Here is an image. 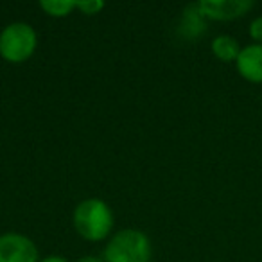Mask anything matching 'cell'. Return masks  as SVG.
Wrapping results in <instances>:
<instances>
[{"mask_svg": "<svg viewBox=\"0 0 262 262\" xmlns=\"http://www.w3.org/2000/svg\"><path fill=\"white\" fill-rule=\"evenodd\" d=\"M180 34L185 40H196L198 36L205 33L207 29V18L201 15L198 4H189L183 9L182 22H180Z\"/></svg>", "mask_w": 262, "mask_h": 262, "instance_id": "cell-7", "label": "cell"}, {"mask_svg": "<svg viewBox=\"0 0 262 262\" xmlns=\"http://www.w3.org/2000/svg\"><path fill=\"white\" fill-rule=\"evenodd\" d=\"M201 15L214 22H232L243 18L255 8L251 0H200L196 2Z\"/></svg>", "mask_w": 262, "mask_h": 262, "instance_id": "cell-5", "label": "cell"}, {"mask_svg": "<svg viewBox=\"0 0 262 262\" xmlns=\"http://www.w3.org/2000/svg\"><path fill=\"white\" fill-rule=\"evenodd\" d=\"M38 47V34L31 24L13 22L0 31V56L8 63H26Z\"/></svg>", "mask_w": 262, "mask_h": 262, "instance_id": "cell-3", "label": "cell"}, {"mask_svg": "<svg viewBox=\"0 0 262 262\" xmlns=\"http://www.w3.org/2000/svg\"><path fill=\"white\" fill-rule=\"evenodd\" d=\"M40 8L52 18H65L76 11V0H43L40 2Z\"/></svg>", "mask_w": 262, "mask_h": 262, "instance_id": "cell-9", "label": "cell"}, {"mask_svg": "<svg viewBox=\"0 0 262 262\" xmlns=\"http://www.w3.org/2000/svg\"><path fill=\"white\" fill-rule=\"evenodd\" d=\"M77 262H104V258L97 257V255H84V257H81Z\"/></svg>", "mask_w": 262, "mask_h": 262, "instance_id": "cell-13", "label": "cell"}, {"mask_svg": "<svg viewBox=\"0 0 262 262\" xmlns=\"http://www.w3.org/2000/svg\"><path fill=\"white\" fill-rule=\"evenodd\" d=\"M241 43L230 34H219L212 40L210 51L219 61L223 63H235L241 54Z\"/></svg>", "mask_w": 262, "mask_h": 262, "instance_id": "cell-8", "label": "cell"}, {"mask_svg": "<svg viewBox=\"0 0 262 262\" xmlns=\"http://www.w3.org/2000/svg\"><path fill=\"white\" fill-rule=\"evenodd\" d=\"M102 9H104V2L101 0H76V11H79L81 15L94 16Z\"/></svg>", "mask_w": 262, "mask_h": 262, "instance_id": "cell-10", "label": "cell"}, {"mask_svg": "<svg viewBox=\"0 0 262 262\" xmlns=\"http://www.w3.org/2000/svg\"><path fill=\"white\" fill-rule=\"evenodd\" d=\"M0 262H40V251L27 235L8 232L0 235Z\"/></svg>", "mask_w": 262, "mask_h": 262, "instance_id": "cell-4", "label": "cell"}, {"mask_svg": "<svg viewBox=\"0 0 262 262\" xmlns=\"http://www.w3.org/2000/svg\"><path fill=\"white\" fill-rule=\"evenodd\" d=\"M72 223L76 232L84 241L99 243L112 235L115 215L106 201L99 198H88L74 208Z\"/></svg>", "mask_w": 262, "mask_h": 262, "instance_id": "cell-1", "label": "cell"}, {"mask_svg": "<svg viewBox=\"0 0 262 262\" xmlns=\"http://www.w3.org/2000/svg\"><path fill=\"white\" fill-rule=\"evenodd\" d=\"M248 34L253 40V43H262V16H257L250 22Z\"/></svg>", "mask_w": 262, "mask_h": 262, "instance_id": "cell-11", "label": "cell"}, {"mask_svg": "<svg viewBox=\"0 0 262 262\" xmlns=\"http://www.w3.org/2000/svg\"><path fill=\"white\" fill-rule=\"evenodd\" d=\"M235 69L244 81L262 84V43H250L241 49Z\"/></svg>", "mask_w": 262, "mask_h": 262, "instance_id": "cell-6", "label": "cell"}, {"mask_svg": "<svg viewBox=\"0 0 262 262\" xmlns=\"http://www.w3.org/2000/svg\"><path fill=\"white\" fill-rule=\"evenodd\" d=\"M153 246L142 230H119L104 246V262H151Z\"/></svg>", "mask_w": 262, "mask_h": 262, "instance_id": "cell-2", "label": "cell"}, {"mask_svg": "<svg viewBox=\"0 0 262 262\" xmlns=\"http://www.w3.org/2000/svg\"><path fill=\"white\" fill-rule=\"evenodd\" d=\"M40 262H69V260L65 257H61V255H49L45 258H40Z\"/></svg>", "mask_w": 262, "mask_h": 262, "instance_id": "cell-12", "label": "cell"}]
</instances>
